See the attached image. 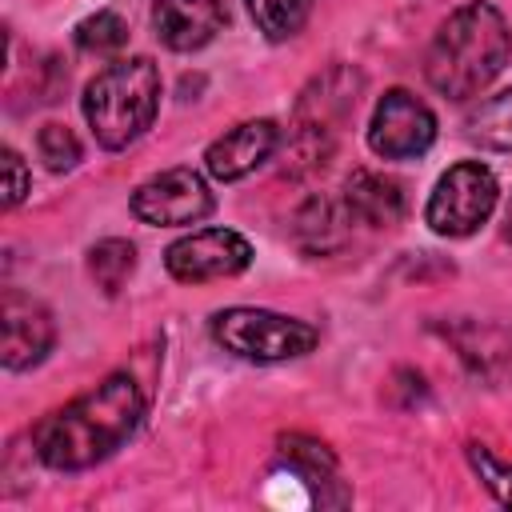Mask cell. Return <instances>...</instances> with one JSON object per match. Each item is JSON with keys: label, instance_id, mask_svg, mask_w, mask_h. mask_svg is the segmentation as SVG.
<instances>
[{"label": "cell", "instance_id": "6da1fadb", "mask_svg": "<svg viewBox=\"0 0 512 512\" xmlns=\"http://www.w3.org/2000/svg\"><path fill=\"white\" fill-rule=\"evenodd\" d=\"M144 420L140 384L128 372L104 376L72 404L44 416L32 432L36 456L56 472H80L108 460Z\"/></svg>", "mask_w": 512, "mask_h": 512}, {"label": "cell", "instance_id": "7a4b0ae2", "mask_svg": "<svg viewBox=\"0 0 512 512\" xmlns=\"http://www.w3.org/2000/svg\"><path fill=\"white\" fill-rule=\"evenodd\" d=\"M512 60V28L488 0L460 4L424 52L428 84L448 100L480 96Z\"/></svg>", "mask_w": 512, "mask_h": 512}, {"label": "cell", "instance_id": "3957f363", "mask_svg": "<svg viewBox=\"0 0 512 512\" xmlns=\"http://www.w3.org/2000/svg\"><path fill=\"white\" fill-rule=\"evenodd\" d=\"M160 108V68L148 56L112 60L84 88V120L100 148L120 152L140 140Z\"/></svg>", "mask_w": 512, "mask_h": 512}, {"label": "cell", "instance_id": "277c9868", "mask_svg": "<svg viewBox=\"0 0 512 512\" xmlns=\"http://www.w3.org/2000/svg\"><path fill=\"white\" fill-rule=\"evenodd\" d=\"M208 328L224 352H232L240 360H256V364L296 360V356L312 352L320 340V332L308 320L280 316L268 308H224L212 316Z\"/></svg>", "mask_w": 512, "mask_h": 512}, {"label": "cell", "instance_id": "5b68a950", "mask_svg": "<svg viewBox=\"0 0 512 512\" xmlns=\"http://www.w3.org/2000/svg\"><path fill=\"white\" fill-rule=\"evenodd\" d=\"M496 196L500 188H496L492 168H484L480 160H460L436 180L424 220L436 236H472L492 216Z\"/></svg>", "mask_w": 512, "mask_h": 512}, {"label": "cell", "instance_id": "8992f818", "mask_svg": "<svg viewBox=\"0 0 512 512\" xmlns=\"http://www.w3.org/2000/svg\"><path fill=\"white\" fill-rule=\"evenodd\" d=\"M212 204L216 200H212L208 180L192 168H164L132 192V216L152 228L200 224L212 212Z\"/></svg>", "mask_w": 512, "mask_h": 512}, {"label": "cell", "instance_id": "52a82bcc", "mask_svg": "<svg viewBox=\"0 0 512 512\" xmlns=\"http://www.w3.org/2000/svg\"><path fill=\"white\" fill-rule=\"evenodd\" d=\"M252 264V244L232 228H200L168 244L164 268L180 284H208L240 276Z\"/></svg>", "mask_w": 512, "mask_h": 512}, {"label": "cell", "instance_id": "ba28073f", "mask_svg": "<svg viewBox=\"0 0 512 512\" xmlns=\"http://www.w3.org/2000/svg\"><path fill=\"white\" fill-rule=\"evenodd\" d=\"M436 140V116L424 100H416L404 88H392L380 96L372 124H368V148L384 160H412L424 156Z\"/></svg>", "mask_w": 512, "mask_h": 512}, {"label": "cell", "instance_id": "9c48e42d", "mask_svg": "<svg viewBox=\"0 0 512 512\" xmlns=\"http://www.w3.org/2000/svg\"><path fill=\"white\" fill-rule=\"evenodd\" d=\"M0 360L8 372H24L32 364H40L52 344H56V324L48 316V308L16 288L4 292L0 300Z\"/></svg>", "mask_w": 512, "mask_h": 512}, {"label": "cell", "instance_id": "30bf717a", "mask_svg": "<svg viewBox=\"0 0 512 512\" xmlns=\"http://www.w3.org/2000/svg\"><path fill=\"white\" fill-rule=\"evenodd\" d=\"M276 144H280V128L272 120H244L208 144L204 168L216 180H240V176L256 172L264 160H272Z\"/></svg>", "mask_w": 512, "mask_h": 512}, {"label": "cell", "instance_id": "8fae6325", "mask_svg": "<svg viewBox=\"0 0 512 512\" xmlns=\"http://www.w3.org/2000/svg\"><path fill=\"white\" fill-rule=\"evenodd\" d=\"M152 24L172 52H196L228 24V4L224 0H156Z\"/></svg>", "mask_w": 512, "mask_h": 512}, {"label": "cell", "instance_id": "7c38bea8", "mask_svg": "<svg viewBox=\"0 0 512 512\" xmlns=\"http://www.w3.org/2000/svg\"><path fill=\"white\" fill-rule=\"evenodd\" d=\"M360 84H364V76H360L356 68H348V64H336V68H328L324 76H316V80L304 88L300 104H296L300 128H316V132L332 136L336 124H344V116L356 112Z\"/></svg>", "mask_w": 512, "mask_h": 512}, {"label": "cell", "instance_id": "4fadbf2b", "mask_svg": "<svg viewBox=\"0 0 512 512\" xmlns=\"http://www.w3.org/2000/svg\"><path fill=\"white\" fill-rule=\"evenodd\" d=\"M352 212L344 196H308L292 216V240L308 256H332L352 236Z\"/></svg>", "mask_w": 512, "mask_h": 512}, {"label": "cell", "instance_id": "5bb4252c", "mask_svg": "<svg viewBox=\"0 0 512 512\" xmlns=\"http://www.w3.org/2000/svg\"><path fill=\"white\" fill-rule=\"evenodd\" d=\"M344 204H348V212H352L356 224L392 228L404 216V188H400V180H392L384 172L356 168L344 180Z\"/></svg>", "mask_w": 512, "mask_h": 512}, {"label": "cell", "instance_id": "9a60e30c", "mask_svg": "<svg viewBox=\"0 0 512 512\" xmlns=\"http://www.w3.org/2000/svg\"><path fill=\"white\" fill-rule=\"evenodd\" d=\"M464 136L492 152H512V88L480 100V108L464 120Z\"/></svg>", "mask_w": 512, "mask_h": 512}, {"label": "cell", "instance_id": "2e32d148", "mask_svg": "<svg viewBox=\"0 0 512 512\" xmlns=\"http://www.w3.org/2000/svg\"><path fill=\"white\" fill-rule=\"evenodd\" d=\"M88 272H92L100 292L116 296L128 284V276L136 272V248L128 240H120V236H108L88 252Z\"/></svg>", "mask_w": 512, "mask_h": 512}, {"label": "cell", "instance_id": "e0dca14e", "mask_svg": "<svg viewBox=\"0 0 512 512\" xmlns=\"http://www.w3.org/2000/svg\"><path fill=\"white\" fill-rule=\"evenodd\" d=\"M248 12L268 40H288L308 24L312 0H248Z\"/></svg>", "mask_w": 512, "mask_h": 512}, {"label": "cell", "instance_id": "ac0fdd59", "mask_svg": "<svg viewBox=\"0 0 512 512\" xmlns=\"http://www.w3.org/2000/svg\"><path fill=\"white\" fill-rule=\"evenodd\" d=\"M280 452H284V460H288L312 488L336 484V460H332V452H328L324 444H316V440H308V436H284V440H280Z\"/></svg>", "mask_w": 512, "mask_h": 512}, {"label": "cell", "instance_id": "d6986e66", "mask_svg": "<svg viewBox=\"0 0 512 512\" xmlns=\"http://www.w3.org/2000/svg\"><path fill=\"white\" fill-rule=\"evenodd\" d=\"M76 44H80V52L112 56V52H120L128 44V24L116 12H96V16L76 24Z\"/></svg>", "mask_w": 512, "mask_h": 512}, {"label": "cell", "instance_id": "ffe728a7", "mask_svg": "<svg viewBox=\"0 0 512 512\" xmlns=\"http://www.w3.org/2000/svg\"><path fill=\"white\" fill-rule=\"evenodd\" d=\"M36 148H40V160L52 172H72L80 164V140L72 136L68 124H44L36 132Z\"/></svg>", "mask_w": 512, "mask_h": 512}, {"label": "cell", "instance_id": "44dd1931", "mask_svg": "<svg viewBox=\"0 0 512 512\" xmlns=\"http://www.w3.org/2000/svg\"><path fill=\"white\" fill-rule=\"evenodd\" d=\"M468 464L476 468L480 484H484L500 504L512 508V464L500 460V456H496L492 448H484V444H468Z\"/></svg>", "mask_w": 512, "mask_h": 512}, {"label": "cell", "instance_id": "7402d4cb", "mask_svg": "<svg viewBox=\"0 0 512 512\" xmlns=\"http://www.w3.org/2000/svg\"><path fill=\"white\" fill-rule=\"evenodd\" d=\"M28 192V168L16 148H4V208H16Z\"/></svg>", "mask_w": 512, "mask_h": 512}, {"label": "cell", "instance_id": "603a6c76", "mask_svg": "<svg viewBox=\"0 0 512 512\" xmlns=\"http://www.w3.org/2000/svg\"><path fill=\"white\" fill-rule=\"evenodd\" d=\"M504 236L512 240V200H508V212H504Z\"/></svg>", "mask_w": 512, "mask_h": 512}]
</instances>
